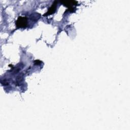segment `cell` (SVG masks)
Listing matches in <instances>:
<instances>
[{"label":"cell","mask_w":130,"mask_h":130,"mask_svg":"<svg viewBox=\"0 0 130 130\" xmlns=\"http://www.w3.org/2000/svg\"><path fill=\"white\" fill-rule=\"evenodd\" d=\"M17 27H25L27 25V18L26 17L19 16L16 22Z\"/></svg>","instance_id":"obj_1"},{"label":"cell","mask_w":130,"mask_h":130,"mask_svg":"<svg viewBox=\"0 0 130 130\" xmlns=\"http://www.w3.org/2000/svg\"><path fill=\"white\" fill-rule=\"evenodd\" d=\"M56 4H57V3L56 1H55L54 3L53 4V5L51 6V7L50 8V9L48 10V11L47 12V13L45 14V15H50V14L53 13L54 12V11H55Z\"/></svg>","instance_id":"obj_2"}]
</instances>
